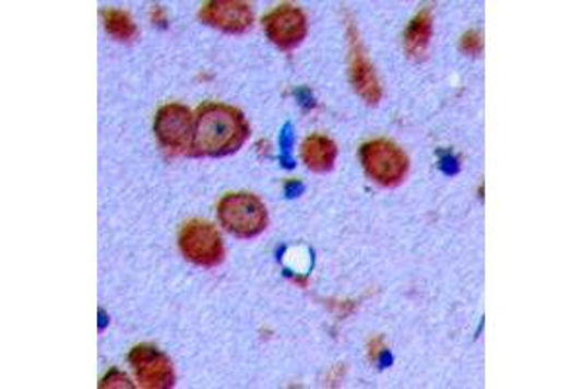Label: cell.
Here are the masks:
<instances>
[{"label": "cell", "mask_w": 582, "mask_h": 389, "mask_svg": "<svg viewBox=\"0 0 582 389\" xmlns=\"http://www.w3.org/2000/svg\"><path fill=\"white\" fill-rule=\"evenodd\" d=\"M249 123L244 114L226 104H204L194 117L192 156L222 158L234 154L249 139Z\"/></svg>", "instance_id": "6da1fadb"}, {"label": "cell", "mask_w": 582, "mask_h": 389, "mask_svg": "<svg viewBox=\"0 0 582 389\" xmlns=\"http://www.w3.org/2000/svg\"><path fill=\"white\" fill-rule=\"evenodd\" d=\"M217 219L235 238L251 239L261 236L269 226V211L257 194L227 193L217 203Z\"/></svg>", "instance_id": "7a4b0ae2"}, {"label": "cell", "mask_w": 582, "mask_h": 389, "mask_svg": "<svg viewBox=\"0 0 582 389\" xmlns=\"http://www.w3.org/2000/svg\"><path fill=\"white\" fill-rule=\"evenodd\" d=\"M359 160L367 177L381 187H399L409 172L406 152L389 139H375L361 146Z\"/></svg>", "instance_id": "3957f363"}, {"label": "cell", "mask_w": 582, "mask_h": 389, "mask_svg": "<svg viewBox=\"0 0 582 389\" xmlns=\"http://www.w3.org/2000/svg\"><path fill=\"white\" fill-rule=\"evenodd\" d=\"M179 249L192 266L217 267L226 259L224 238L214 224L206 221H189L179 232Z\"/></svg>", "instance_id": "277c9868"}, {"label": "cell", "mask_w": 582, "mask_h": 389, "mask_svg": "<svg viewBox=\"0 0 582 389\" xmlns=\"http://www.w3.org/2000/svg\"><path fill=\"white\" fill-rule=\"evenodd\" d=\"M154 133L159 144L167 151H191L194 137V116L189 107L181 104H167L157 109Z\"/></svg>", "instance_id": "5b68a950"}, {"label": "cell", "mask_w": 582, "mask_h": 389, "mask_svg": "<svg viewBox=\"0 0 582 389\" xmlns=\"http://www.w3.org/2000/svg\"><path fill=\"white\" fill-rule=\"evenodd\" d=\"M348 61H349V80L352 86L356 89L357 94L369 106H377L383 99V89L379 76L375 72L373 64L367 57L366 47L361 44V37L357 34V27L354 22L348 24Z\"/></svg>", "instance_id": "8992f818"}, {"label": "cell", "mask_w": 582, "mask_h": 389, "mask_svg": "<svg viewBox=\"0 0 582 389\" xmlns=\"http://www.w3.org/2000/svg\"><path fill=\"white\" fill-rule=\"evenodd\" d=\"M262 24L270 42L284 51H292L297 45L304 44L309 32L307 14L294 4H282L278 9L270 10Z\"/></svg>", "instance_id": "52a82bcc"}, {"label": "cell", "mask_w": 582, "mask_h": 389, "mask_svg": "<svg viewBox=\"0 0 582 389\" xmlns=\"http://www.w3.org/2000/svg\"><path fill=\"white\" fill-rule=\"evenodd\" d=\"M129 363L136 372V380L146 389L174 388V364L154 346L139 345L129 354Z\"/></svg>", "instance_id": "ba28073f"}, {"label": "cell", "mask_w": 582, "mask_h": 389, "mask_svg": "<svg viewBox=\"0 0 582 389\" xmlns=\"http://www.w3.org/2000/svg\"><path fill=\"white\" fill-rule=\"evenodd\" d=\"M200 20L206 26L217 27L226 34H245L252 26L251 4L241 0H214L200 10Z\"/></svg>", "instance_id": "9c48e42d"}, {"label": "cell", "mask_w": 582, "mask_h": 389, "mask_svg": "<svg viewBox=\"0 0 582 389\" xmlns=\"http://www.w3.org/2000/svg\"><path fill=\"white\" fill-rule=\"evenodd\" d=\"M338 158V146L331 137L309 134L301 142V162L314 174H326L334 168Z\"/></svg>", "instance_id": "30bf717a"}, {"label": "cell", "mask_w": 582, "mask_h": 389, "mask_svg": "<svg viewBox=\"0 0 582 389\" xmlns=\"http://www.w3.org/2000/svg\"><path fill=\"white\" fill-rule=\"evenodd\" d=\"M431 36H433V12L421 9L404 32V49L409 59L421 61L426 57Z\"/></svg>", "instance_id": "8fae6325"}, {"label": "cell", "mask_w": 582, "mask_h": 389, "mask_svg": "<svg viewBox=\"0 0 582 389\" xmlns=\"http://www.w3.org/2000/svg\"><path fill=\"white\" fill-rule=\"evenodd\" d=\"M104 27L109 36L119 42H132L139 30L134 26L131 16L127 12L117 9H107L104 12Z\"/></svg>", "instance_id": "7c38bea8"}, {"label": "cell", "mask_w": 582, "mask_h": 389, "mask_svg": "<svg viewBox=\"0 0 582 389\" xmlns=\"http://www.w3.org/2000/svg\"><path fill=\"white\" fill-rule=\"evenodd\" d=\"M461 49L470 57H478L484 51V34L479 30H470L461 37Z\"/></svg>", "instance_id": "4fadbf2b"}, {"label": "cell", "mask_w": 582, "mask_h": 389, "mask_svg": "<svg viewBox=\"0 0 582 389\" xmlns=\"http://www.w3.org/2000/svg\"><path fill=\"white\" fill-rule=\"evenodd\" d=\"M132 384H129V378L121 374V372H109L102 381V388H131Z\"/></svg>", "instance_id": "5bb4252c"}, {"label": "cell", "mask_w": 582, "mask_h": 389, "mask_svg": "<svg viewBox=\"0 0 582 389\" xmlns=\"http://www.w3.org/2000/svg\"><path fill=\"white\" fill-rule=\"evenodd\" d=\"M150 19H152V22L157 24V26H167L166 10L162 9V7H152V10H150Z\"/></svg>", "instance_id": "9a60e30c"}, {"label": "cell", "mask_w": 582, "mask_h": 389, "mask_svg": "<svg viewBox=\"0 0 582 389\" xmlns=\"http://www.w3.org/2000/svg\"><path fill=\"white\" fill-rule=\"evenodd\" d=\"M383 351L384 341L383 339H381V337H375V339H371V341H369V354H371V358H373V361H377V356L383 353Z\"/></svg>", "instance_id": "2e32d148"}]
</instances>
